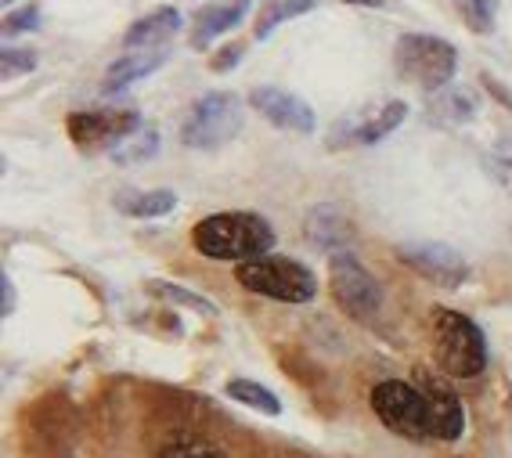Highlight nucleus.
Returning <instances> with one entry per match:
<instances>
[{
    "mask_svg": "<svg viewBox=\"0 0 512 458\" xmlns=\"http://www.w3.org/2000/svg\"><path fill=\"white\" fill-rule=\"evenodd\" d=\"M170 58V47H159V51H138V55H123L119 62L109 65V73H105V94H116V91H127L130 83L145 80L166 65Z\"/></svg>",
    "mask_w": 512,
    "mask_h": 458,
    "instance_id": "obj_16",
    "label": "nucleus"
},
{
    "mask_svg": "<svg viewBox=\"0 0 512 458\" xmlns=\"http://www.w3.org/2000/svg\"><path fill=\"white\" fill-rule=\"evenodd\" d=\"M415 386L422 390V401H426V412H430V437L437 440H458L466 430V412H462V401L440 376H433L430 368H419L415 372Z\"/></svg>",
    "mask_w": 512,
    "mask_h": 458,
    "instance_id": "obj_10",
    "label": "nucleus"
},
{
    "mask_svg": "<svg viewBox=\"0 0 512 458\" xmlns=\"http://www.w3.org/2000/svg\"><path fill=\"white\" fill-rule=\"evenodd\" d=\"M181 26H184V19L177 8H156L123 33V47H127V51H159V47H166L177 37Z\"/></svg>",
    "mask_w": 512,
    "mask_h": 458,
    "instance_id": "obj_14",
    "label": "nucleus"
},
{
    "mask_svg": "<svg viewBox=\"0 0 512 458\" xmlns=\"http://www.w3.org/2000/svg\"><path fill=\"white\" fill-rule=\"evenodd\" d=\"M242 62V47L238 44H228V47H220L217 58H213V73H228V69H235V65Z\"/></svg>",
    "mask_w": 512,
    "mask_h": 458,
    "instance_id": "obj_28",
    "label": "nucleus"
},
{
    "mask_svg": "<svg viewBox=\"0 0 512 458\" xmlns=\"http://www.w3.org/2000/svg\"><path fill=\"white\" fill-rule=\"evenodd\" d=\"M491 170H494V177L505 184L512 192V138H505V141H498L494 145V152H491Z\"/></svg>",
    "mask_w": 512,
    "mask_h": 458,
    "instance_id": "obj_27",
    "label": "nucleus"
},
{
    "mask_svg": "<svg viewBox=\"0 0 512 458\" xmlns=\"http://www.w3.org/2000/svg\"><path fill=\"white\" fill-rule=\"evenodd\" d=\"M235 278L242 289L278 303H311L318 293V278L307 264L289 257H260L235 267Z\"/></svg>",
    "mask_w": 512,
    "mask_h": 458,
    "instance_id": "obj_3",
    "label": "nucleus"
},
{
    "mask_svg": "<svg viewBox=\"0 0 512 458\" xmlns=\"http://www.w3.org/2000/svg\"><path fill=\"white\" fill-rule=\"evenodd\" d=\"M192 246L210 260L249 264V260L271 257L275 228L260 213H246V210L213 213V217L199 220L192 228Z\"/></svg>",
    "mask_w": 512,
    "mask_h": 458,
    "instance_id": "obj_1",
    "label": "nucleus"
},
{
    "mask_svg": "<svg viewBox=\"0 0 512 458\" xmlns=\"http://www.w3.org/2000/svg\"><path fill=\"white\" fill-rule=\"evenodd\" d=\"M249 0H224V4H210V8L195 11V26H192V47L202 51L210 47L217 37H224L228 29H235L238 22L246 19Z\"/></svg>",
    "mask_w": 512,
    "mask_h": 458,
    "instance_id": "obj_15",
    "label": "nucleus"
},
{
    "mask_svg": "<svg viewBox=\"0 0 512 458\" xmlns=\"http://www.w3.org/2000/svg\"><path fill=\"white\" fill-rule=\"evenodd\" d=\"M343 4H365V8H383L386 0H343Z\"/></svg>",
    "mask_w": 512,
    "mask_h": 458,
    "instance_id": "obj_30",
    "label": "nucleus"
},
{
    "mask_svg": "<svg viewBox=\"0 0 512 458\" xmlns=\"http://www.w3.org/2000/svg\"><path fill=\"white\" fill-rule=\"evenodd\" d=\"M314 8H318V0H264V4H260V15H256L253 37L267 40L282 22L300 19V15H307V11H314Z\"/></svg>",
    "mask_w": 512,
    "mask_h": 458,
    "instance_id": "obj_19",
    "label": "nucleus"
},
{
    "mask_svg": "<svg viewBox=\"0 0 512 458\" xmlns=\"http://www.w3.org/2000/svg\"><path fill=\"white\" fill-rule=\"evenodd\" d=\"M145 127L141 123V112L134 109H91V112H73L69 120H65V130H69V138L76 141L80 148L94 152V148H116L130 138V134H138Z\"/></svg>",
    "mask_w": 512,
    "mask_h": 458,
    "instance_id": "obj_8",
    "label": "nucleus"
},
{
    "mask_svg": "<svg viewBox=\"0 0 512 458\" xmlns=\"http://www.w3.org/2000/svg\"><path fill=\"white\" fill-rule=\"evenodd\" d=\"M249 105L267 123H275L278 130H289V134H314V127H318L311 105L296 98L293 91H285V87H253Z\"/></svg>",
    "mask_w": 512,
    "mask_h": 458,
    "instance_id": "obj_12",
    "label": "nucleus"
},
{
    "mask_svg": "<svg viewBox=\"0 0 512 458\" xmlns=\"http://www.w3.org/2000/svg\"><path fill=\"white\" fill-rule=\"evenodd\" d=\"M116 206L127 217H138V220H156L166 217V213L177 206V195L170 188H152V192H127V195H116Z\"/></svg>",
    "mask_w": 512,
    "mask_h": 458,
    "instance_id": "obj_18",
    "label": "nucleus"
},
{
    "mask_svg": "<svg viewBox=\"0 0 512 458\" xmlns=\"http://www.w3.org/2000/svg\"><path fill=\"white\" fill-rule=\"evenodd\" d=\"M159 458H224V451L199 433H177L159 448Z\"/></svg>",
    "mask_w": 512,
    "mask_h": 458,
    "instance_id": "obj_21",
    "label": "nucleus"
},
{
    "mask_svg": "<svg viewBox=\"0 0 512 458\" xmlns=\"http://www.w3.org/2000/svg\"><path fill=\"white\" fill-rule=\"evenodd\" d=\"M4 4H11V0H4Z\"/></svg>",
    "mask_w": 512,
    "mask_h": 458,
    "instance_id": "obj_31",
    "label": "nucleus"
},
{
    "mask_svg": "<svg viewBox=\"0 0 512 458\" xmlns=\"http://www.w3.org/2000/svg\"><path fill=\"white\" fill-rule=\"evenodd\" d=\"M476 116V98L473 91H462V87H444L430 98V120L440 127H458Z\"/></svg>",
    "mask_w": 512,
    "mask_h": 458,
    "instance_id": "obj_17",
    "label": "nucleus"
},
{
    "mask_svg": "<svg viewBox=\"0 0 512 458\" xmlns=\"http://www.w3.org/2000/svg\"><path fill=\"white\" fill-rule=\"evenodd\" d=\"M148 293L163 296V300L177 303V307H192L199 314H217V303H210L206 296L192 293V289H184V285H174V282H148Z\"/></svg>",
    "mask_w": 512,
    "mask_h": 458,
    "instance_id": "obj_23",
    "label": "nucleus"
},
{
    "mask_svg": "<svg viewBox=\"0 0 512 458\" xmlns=\"http://www.w3.org/2000/svg\"><path fill=\"white\" fill-rule=\"evenodd\" d=\"M408 120V105L404 101H386L383 109L372 112H357L350 120H339L332 127V148H347V145H375V141L390 138L401 123Z\"/></svg>",
    "mask_w": 512,
    "mask_h": 458,
    "instance_id": "obj_11",
    "label": "nucleus"
},
{
    "mask_svg": "<svg viewBox=\"0 0 512 458\" xmlns=\"http://www.w3.org/2000/svg\"><path fill=\"white\" fill-rule=\"evenodd\" d=\"M224 390H228L231 401L246 404V408H253V412H264V415L282 412V401H278L264 383H253V379H231Z\"/></svg>",
    "mask_w": 512,
    "mask_h": 458,
    "instance_id": "obj_20",
    "label": "nucleus"
},
{
    "mask_svg": "<svg viewBox=\"0 0 512 458\" xmlns=\"http://www.w3.org/2000/svg\"><path fill=\"white\" fill-rule=\"evenodd\" d=\"M303 235H307L311 246L325 249V253H347L343 246H350L354 228H350V220L343 217L339 206L321 202V206H314V210L307 213V220H303Z\"/></svg>",
    "mask_w": 512,
    "mask_h": 458,
    "instance_id": "obj_13",
    "label": "nucleus"
},
{
    "mask_svg": "<svg viewBox=\"0 0 512 458\" xmlns=\"http://www.w3.org/2000/svg\"><path fill=\"white\" fill-rule=\"evenodd\" d=\"M159 152V134L152 127H141L138 134H130L123 145H116L109 152L116 163H123V166H130V163H145V159H152Z\"/></svg>",
    "mask_w": 512,
    "mask_h": 458,
    "instance_id": "obj_22",
    "label": "nucleus"
},
{
    "mask_svg": "<svg viewBox=\"0 0 512 458\" xmlns=\"http://www.w3.org/2000/svg\"><path fill=\"white\" fill-rule=\"evenodd\" d=\"M433 329V358L440 372L455 379H476L487 368V339L473 318L448 307H437L430 314Z\"/></svg>",
    "mask_w": 512,
    "mask_h": 458,
    "instance_id": "obj_2",
    "label": "nucleus"
},
{
    "mask_svg": "<svg viewBox=\"0 0 512 458\" xmlns=\"http://www.w3.org/2000/svg\"><path fill=\"white\" fill-rule=\"evenodd\" d=\"M372 412L397 437H408V440L430 437V412H426L422 390L415 383L386 379V383L372 386Z\"/></svg>",
    "mask_w": 512,
    "mask_h": 458,
    "instance_id": "obj_7",
    "label": "nucleus"
},
{
    "mask_svg": "<svg viewBox=\"0 0 512 458\" xmlns=\"http://www.w3.org/2000/svg\"><path fill=\"white\" fill-rule=\"evenodd\" d=\"M37 69V55L26 51V47H4V55H0V73L4 80H15V76H26Z\"/></svg>",
    "mask_w": 512,
    "mask_h": 458,
    "instance_id": "obj_25",
    "label": "nucleus"
},
{
    "mask_svg": "<svg viewBox=\"0 0 512 458\" xmlns=\"http://www.w3.org/2000/svg\"><path fill=\"white\" fill-rule=\"evenodd\" d=\"M458 11L473 33H491L498 19V0H458Z\"/></svg>",
    "mask_w": 512,
    "mask_h": 458,
    "instance_id": "obj_24",
    "label": "nucleus"
},
{
    "mask_svg": "<svg viewBox=\"0 0 512 458\" xmlns=\"http://www.w3.org/2000/svg\"><path fill=\"white\" fill-rule=\"evenodd\" d=\"M242 98L231 91H210L195 101L181 123V141L188 148L210 152V148L228 145L242 130Z\"/></svg>",
    "mask_w": 512,
    "mask_h": 458,
    "instance_id": "obj_5",
    "label": "nucleus"
},
{
    "mask_svg": "<svg viewBox=\"0 0 512 458\" xmlns=\"http://www.w3.org/2000/svg\"><path fill=\"white\" fill-rule=\"evenodd\" d=\"M37 22H40V8L37 4H26V8L11 11L8 19H4V37H22L29 29H37Z\"/></svg>",
    "mask_w": 512,
    "mask_h": 458,
    "instance_id": "obj_26",
    "label": "nucleus"
},
{
    "mask_svg": "<svg viewBox=\"0 0 512 458\" xmlns=\"http://www.w3.org/2000/svg\"><path fill=\"white\" fill-rule=\"evenodd\" d=\"M397 257L412 271H419L426 282H437L444 289H455L469 278L466 257L458 249L444 246V242H408V246L397 249Z\"/></svg>",
    "mask_w": 512,
    "mask_h": 458,
    "instance_id": "obj_9",
    "label": "nucleus"
},
{
    "mask_svg": "<svg viewBox=\"0 0 512 458\" xmlns=\"http://www.w3.org/2000/svg\"><path fill=\"white\" fill-rule=\"evenodd\" d=\"M11 311H15V282L8 275H0V314L8 318Z\"/></svg>",
    "mask_w": 512,
    "mask_h": 458,
    "instance_id": "obj_29",
    "label": "nucleus"
},
{
    "mask_svg": "<svg viewBox=\"0 0 512 458\" xmlns=\"http://www.w3.org/2000/svg\"><path fill=\"white\" fill-rule=\"evenodd\" d=\"M329 293L339 303V311L354 321H375L383 314V285L375 282V275L354 253L329 257Z\"/></svg>",
    "mask_w": 512,
    "mask_h": 458,
    "instance_id": "obj_6",
    "label": "nucleus"
},
{
    "mask_svg": "<svg viewBox=\"0 0 512 458\" xmlns=\"http://www.w3.org/2000/svg\"><path fill=\"white\" fill-rule=\"evenodd\" d=\"M394 65L404 80L419 83L422 91H444L455 80L458 69V51L444 37H430V33H404L394 47Z\"/></svg>",
    "mask_w": 512,
    "mask_h": 458,
    "instance_id": "obj_4",
    "label": "nucleus"
}]
</instances>
